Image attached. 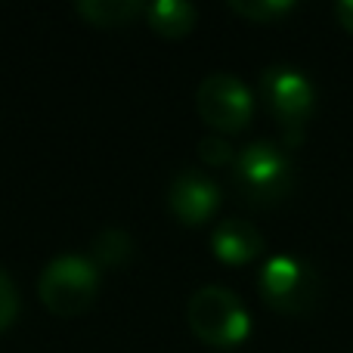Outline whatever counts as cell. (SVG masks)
<instances>
[{
  "label": "cell",
  "mask_w": 353,
  "mask_h": 353,
  "mask_svg": "<svg viewBox=\"0 0 353 353\" xmlns=\"http://www.w3.org/2000/svg\"><path fill=\"white\" fill-rule=\"evenodd\" d=\"M199 159L211 168H223V165H232L236 161V149L226 137L220 134H211V137H201L199 140Z\"/></svg>",
  "instance_id": "4fadbf2b"
},
{
  "label": "cell",
  "mask_w": 353,
  "mask_h": 353,
  "mask_svg": "<svg viewBox=\"0 0 353 353\" xmlns=\"http://www.w3.org/2000/svg\"><path fill=\"white\" fill-rule=\"evenodd\" d=\"M19 313V294H16V285H12V279L6 276V270L0 267V332L6 329V325L16 319Z\"/></svg>",
  "instance_id": "5bb4252c"
},
{
  "label": "cell",
  "mask_w": 353,
  "mask_h": 353,
  "mask_svg": "<svg viewBox=\"0 0 353 353\" xmlns=\"http://www.w3.org/2000/svg\"><path fill=\"white\" fill-rule=\"evenodd\" d=\"M230 10L236 16L248 19V22L270 25L276 19L288 16L294 10V0H230Z\"/></svg>",
  "instance_id": "7c38bea8"
},
{
  "label": "cell",
  "mask_w": 353,
  "mask_h": 353,
  "mask_svg": "<svg viewBox=\"0 0 353 353\" xmlns=\"http://www.w3.org/2000/svg\"><path fill=\"white\" fill-rule=\"evenodd\" d=\"M146 19L159 34L183 37L199 22V10L192 3H186V0H155V3L146 6Z\"/></svg>",
  "instance_id": "9c48e42d"
},
{
  "label": "cell",
  "mask_w": 353,
  "mask_h": 353,
  "mask_svg": "<svg viewBox=\"0 0 353 353\" xmlns=\"http://www.w3.org/2000/svg\"><path fill=\"white\" fill-rule=\"evenodd\" d=\"M257 292L263 304L279 313H304L319 298V276L307 261L292 254H273L257 273Z\"/></svg>",
  "instance_id": "5b68a950"
},
{
  "label": "cell",
  "mask_w": 353,
  "mask_h": 353,
  "mask_svg": "<svg viewBox=\"0 0 353 353\" xmlns=\"http://www.w3.org/2000/svg\"><path fill=\"white\" fill-rule=\"evenodd\" d=\"M195 109L208 128L220 130V134H236L254 115V97L236 74L214 72L201 78L199 90H195Z\"/></svg>",
  "instance_id": "8992f818"
},
{
  "label": "cell",
  "mask_w": 353,
  "mask_h": 353,
  "mask_svg": "<svg viewBox=\"0 0 353 353\" xmlns=\"http://www.w3.org/2000/svg\"><path fill=\"white\" fill-rule=\"evenodd\" d=\"M220 205V186L201 171H180L168 186V208L174 217L186 226H199L217 211Z\"/></svg>",
  "instance_id": "52a82bcc"
},
{
  "label": "cell",
  "mask_w": 353,
  "mask_h": 353,
  "mask_svg": "<svg viewBox=\"0 0 353 353\" xmlns=\"http://www.w3.org/2000/svg\"><path fill=\"white\" fill-rule=\"evenodd\" d=\"M189 329L208 347L230 350L242 344L251 332V316L242 298L226 285H201L186 304Z\"/></svg>",
  "instance_id": "7a4b0ae2"
},
{
  "label": "cell",
  "mask_w": 353,
  "mask_h": 353,
  "mask_svg": "<svg viewBox=\"0 0 353 353\" xmlns=\"http://www.w3.org/2000/svg\"><path fill=\"white\" fill-rule=\"evenodd\" d=\"M335 16H338V22L344 25V31H350L353 34V0H338Z\"/></svg>",
  "instance_id": "9a60e30c"
},
{
  "label": "cell",
  "mask_w": 353,
  "mask_h": 353,
  "mask_svg": "<svg viewBox=\"0 0 353 353\" xmlns=\"http://www.w3.org/2000/svg\"><path fill=\"white\" fill-rule=\"evenodd\" d=\"M211 248L223 263H248L263 251V236L248 220H220L211 232Z\"/></svg>",
  "instance_id": "ba28073f"
},
{
  "label": "cell",
  "mask_w": 353,
  "mask_h": 353,
  "mask_svg": "<svg viewBox=\"0 0 353 353\" xmlns=\"http://www.w3.org/2000/svg\"><path fill=\"white\" fill-rule=\"evenodd\" d=\"M134 254V239H130L128 230L121 226H105V230L97 232L93 239V257H97L99 267L112 270V267H124Z\"/></svg>",
  "instance_id": "8fae6325"
},
{
  "label": "cell",
  "mask_w": 353,
  "mask_h": 353,
  "mask_svg": "<svg viewBox=\"0 0 353 353\" xmlns=\"http://www.w3.org/2000/svg\"><path fill=\"white\" fill-rule=\"evenodd\" d=\"M99 273L97 263L81 254H59L43 267L37 279V294L43 307L56 316H78L97 301Z\"/></svg>",
  "instance_id": "3957f363"
},
{
  "label": "cell",
  "mask_w": 353,
  "mask_h": 353,
  "mask_svg": "<svg viewBox=\"0 0 353 353\" xmlns=\"http://www.w3.org/2000/svg\"><path fill=\"white\" fill-rule=\"evenodd\" d=\"M74 10H78V16H84L90 25L115 28V25H128L130 19L146 12V6H143L140 0H78Z\"/></svg>",
  "instance_id": "30bf717a"
},
{
  "label": "cell",
  "mask_w": 353,
  "mask_h": 353,
  "mask_svg": "<svg viewBox=\"0 0 353 353\" xmlns=\"http://www.w3.org/2000/svg\"><path fill=\"white\" fill-rule=\"evenodd\" d=\"M232 180L248 205H276L292 192L294 168L285 146L273 140H254L236 152L232 161Z\"/></svg>",
  "instance_id": "6da1fadb"
},
{
  "label": "cell",
  "mask_w": 353,
  "mask_h": 353,
  "mask_svg": "<svg viewBox=\"0 0 353 353\" xmlns=\"http://www.w3.org/2000/svg\"><path fill=\"white\" fill-rule=\"evenodd\" d=\"M261 93L285 134V146H298L304 140L307 121H310L313 103H316L310 78L292 65H267L261 72Z\"/></svg>",
  "instance_id": "277c9868"
}]
</instances>
